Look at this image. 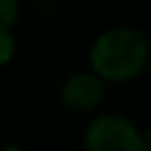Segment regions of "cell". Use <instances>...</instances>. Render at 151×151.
I'll use <instances>...</instances> for the list:
<instances>
[{"instance_id": "obj_5", "label": "cell", "mask_w": 151, "mask_h": 151, "mask_svg": "<svg viewBox=\"0 0 151 151\" xmlns=\"http://www.w3.org/2000/svg\"><path fill=\"white\" fill-rule=\"evenodd\" d=\"M15 53V40L11 35V29H0V66L9 64Z\"/></svg>"}, {"instance_id": "obj_4", "label": "cell", "mask_w": 151, "mask_h": 151, "mask_svg": "<svg viewBox=\"0 0 151 151\" xmlns=\"http://www.w3.org/2000/svg\"><path fill=\"white\" fill-rule=\"evenodd\" d=\"M20 15V0H0V29H11Z\"/></svg>"}, {"instance_id": "obj_2", "label": "cell", "mask_w": 151, "mask_h": 151, "mask_svg": "<svg viewBox=\"0 0 151 151\" xmlns=\"http://www.w3.org/2000/svg\"><path fill=\"white\" fill-rule=\"evenodd\" d=\"M86 151H145L142 132L118 114H103L83 134Z\"/></svg>"}, {"instance_id": "obj_7", "label": "cell", "mask_w": 151, "mask_h": 151, "mask_svg": "<svg viewBox=\"0 0 151 151\" xmlns=\"http://www.w3.org/2000/svg\"><path fill=\"white\" fill-rule=\"evenodd\" d=\"M2 151H24L22 147H18V145H9V147H4Z\"/></svg>"}, {"instance_id": "obj_3", "label": "cell", "mask_w": 151, "mask_h": 151, "mask_svg": "<svg viewBox=\"0 0 151 151\" xmlns=\"http://www.w3.org/2000/svg\"><path fill=\"white\" fill-rule=\"evenodd\" d=\"M105 92V79L92 72H75L61 86V103L68 110L88 112L101 103Z\"/></svg>"}, {"instance_id": "obj_1", "label": "cell", "mask_w": 151, "mask_h": 151, "mask_svg": "<svg viewBox=\"0 0 151 151\" xmlns=\"http://www.w3.org/2000/svg\"><path fill=\"white\" fill-rule=\"evenodd\" d=\"M149 61V42L136 29H110L94 40L90 66L105 81L123 83L138 77Z\"/></svg>"}, {"instance_id": "obj_6", "label": "cell", "mask_w": 151, "mask_h": 151, "mask_svg": "<svg viewBox=\"0 0 151 151\" xmlns=\"http://www.w3.org/2000/svg\"><path fill=\"white\" fill-rule=\"evenodd\" d=\"M142 140H145V151H151V127L147 132H142Z\"/></svg>"}]
</instances>
